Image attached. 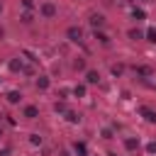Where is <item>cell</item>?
Wrapping results in <instances>:
<instances>
[{
  "label": "cell",
  "mask_w": 156,
  "mask_h": 156,
  "mask_svg": "<svg viewBox=\"0 0 156 156\" xmlns=\"http://www.w3.org/2000/svg\"><path fill=\"white\" fill-rule=\"evenodd\" d=\"M110 73H112V76L117 78V76H122V73H124V66H122V63H115V66L110 68Z\"/></svg>",
  "instance_id": "d6986e66"
},
{
  "label": "cell",
  "mask_w": 156,
  "mask_h": 156,
  "mask_svg": "<svg viewBox=\"0 0 156 156\" xmlns=\"http://www.w3.org/2000/svg\"><path fill=\"white\" fill-rule=\"evenodd\" d=\"M49 85H51L49 76H39V78H37V88H39V90H49Z\"/></svg>",
  "instance_id": "ba28073f"
},
{
  "label": "cell",
  "mask_w": 156,
  "mask_h": 156,
  "mask_svg": "<svg viewBox=\"0 0 156 156\" xmlns=\"http://www.w3.org/2000/svg\"><path fill=\"white\" fill-rule=\"evenodd\" d=\"M85 93H88V88H85L83 83H78V85L73 88V95H76V98H85Z\"/></svg>",
  "instance_id": "5bb4252c"
},
{
  "label": "cell",
  "mask_w": 156,
  "mask_h": 156,
  "mask_svg": "<svg viewBox=\"0 0 156 156\" xmlns=\"http://www.w3.org/2000/svg\"><path fill=\"white\" fill-rule=\"evenodd\" d=\"M22 7H24V10H32V7H34V0H22Z\"/></svg>",
  "instance_id": "d4e9b609"
},
{
  "label": "cell",
  "mask_w": 156,
  "mask_h": 156,
  "mask_svg": "<svg viewBox=\"0 0 156 156\" xmlns=\"http://www.w3.org/2000/svg\"><path fill=\"white\" fill-rule=\"evenodd\" d=\"M127 37H129L132 41H136V39H141V37H144V32H141V29H129V32H127Z\"/></svg>",
  "instance_id": "ac0fdd59"
},
{
  "label": "cell",
  "mask_w": 156,
  "mask_h": 156,
  "mask_svg": "<svg viewBox=\"0 0 156 156\" xmlns=\"http://www.w3.org/2000/svg\"><path fill=\"white\" fill-rule=\"evenodd\" d=\"M139 112L144 115V119H146L149 124H156V112H154V110H149V107H141Z\"/></svg>",
  "instance_id": "5b68a950"
},
{
  "label": "cell",
  "mask_w": 156,
  "mask_h": 156,
  "mask_svg": "<svg viewBox=\"0 0 156 156\" xmlns=\"http://www.w3.org/2000/svg\"><path fill=\"white\" fill-rule=\"evenodd\" d=\"M66 119H68L71 124H78V122H80V115L73 112V110H68V112H66Z\"/></svg>",
  "instance_id": "9a60e30c"
},
{
  "label": "cell",
  "mask_w": 156,
  "mask_h": 156,
  "mask_svg": "<svg viewBox=\"0 0 156 156\" xmlns=\"http://www.w3.org/2000/svg\"><path fill=\"white\" fill-rule=\"evenodd\" d=\"M132 17H134V20H146V12H144L141 7H132Z\"/></svg>",
  "instance_id": "e0dca14e"
},
{
  "label": "cell",
  "mask_w": 156,
  "mask_h": 156,
  "mask_svg": "<svg viewBox=\"0 0 156 156\" xmlns=\"http://www.w3.org/2000/svg\"><path fill=\"white\" fill-rule=\"evenodd\" d=\"M2 37H5V29H2V27H0V39H2Z\"/></svg>",
  "instance_id": "4316f807"
},
{
  "label": "cell",
  "mask_w": 156,
  "mask_h": 156,
  "mask_svg": "<svg viewBox=\"0 0 156 156\" xmlns=\"http://www.w3.org/2000/svg\"><path fill=\"white\" fill-rule=\"evenodd\" d=\"M66 37H68V41H73V44H80V41H83V29L73 24V27H68V29H66Z\"/></svg>",
  "instance_id": "6da1fadb"
},
{
  "label": "cell",
  "mask_w": 156,
  "mask_h": 156,
  "mask_svg": "<svg viewBox=\"0 0 156 156\" xmlns=\"http://www.w3.org/2000/svg\"><path fill=\"white\" fill-rule=\"evenodd\" d=\"M20 20H22L24 24H29V22L34 20V15H32V10H27V12H22V17H20Z\"/></svg>",
  "instance_id": "ffe728a7"
},
{
  "label": "cell",
  "mask_w": 156,
  "mask_h": 156,
  "mask_svg": "<svg viewBox=\"0 0 156 156\" xmlns=\"http://www.w3.org/2000/svg\"><path fill=\"white\" fill-rule=\"evenodd\" d=\"M144 37H146V41H151V44H156V27H149V29L144 32Z\"/></svg>",
  "instance_id": "2e32d148"
},
{
  "label": "cell",
  "mask_w": 156,
  "mask_h": 156,
  "mask_svg": "<svg viewBox=\"0 0 156 156\" xmlns=\"http://www.w3.org/2000/svg\"><path fill=\"white\" fill-rule=\"evenodd\" d=\"M139 2H151V0H139Z\"/></svg>",
  "instance_id": "83f0119b"
},
{
  "label": "cell",
  "mask_w": 156,
  "mask_h": 156,
  "mask_svg": "<svg viewBox=\"0 0 156 156\" xmlns=\"http://www.w3.org/2000/svg\"><path fill=\"white\" fill-rule=\"evenodd\" d=\"M73 68L76 71H85V58H76L73 61Z\"/></svg>",
  "instance_id": "44dd1931"
},
{
  "label": "cell",
  "mask_w": 156,
  "mask_h": 156,
  "mask_svg": "<svg viewBox=\"0 0 156 156\" xmlns=\"http://www.w3.org/2000/svg\"><path fill=\"white\" fill-rule=\"evenodd\" d=\"M146 154H156V141H149L146 144Z\"/></svg>",
  "instance_id": "cb8c5ba5"
},
{
  "label": "cell",
  "mask_w": 156,
  "mask_h": 156,
  "mask_svg": "<svg viewBox=\"0 0 156 156\" xmlns=\"http://www.w3.org/2000/svg\"><path fill=\"white\" fill-rule=\"evenodd\" d=\"M93 37H95L100 44H110V37H107L105 32H100V29H95V32H93Z\"/></svg>",
  "instance_id": "4fadbf2b"
},
{
  "label": "cell",
  "mask_w": 156,
  "mask_h": 156,
  "mask_svg": "<svg viewBox=\"0 0 156 156\" xmlns=\"http://www.w3.org/2000/svg\"><path fill=\"white\" fill-rule=\"evenodd\" d=\"M7 68L12 73H17V71H24V63H22V58H10L7 61Z\"/></svg>",
  "instance_id": "3957f363"
},
{
  "label": "cell",
  "mask_w": 156,
  "mask_h": 156,
  "mask_svg": "<svg viewBox=\"0 0 156 156\" xmlns=\"http://www.w3.org/2000/svg\"><path fill=\"white\" fill-rule=\"evenodd\" d=\"M0 80H2V78H0Z\"/></svg>",
  "instance_id": "1f68e13d"
},
{
  "label": "cell",
  "mask_w": 156,
  "mask_h": 156,
  "mask_svg": "<svg viewBox=\"0 0 156 156\" xmlns=\"http://www.w3.org/2000/svg\"><path fill=\"white\" fill-rule=\"evenodd\" d=\"M54 110H56V112H61V115H66V112H68V107H66L63 102H56V105H54Z\"/></svg>",
  "instance_id": "603a6c76"
},
{
  "label": "cell",
  "mask_w": 156,
  "mask_h": 156,
  "mask_svg": "<svg viewBox=\"0 0 156 156\" xmlns=\"http://www.w3.org/2000/svg\"><path fill=\"white\" fill-rule=\"evenodd\" d=\"M73 151H76L78 156H88V146H85L83 141H76V144H73Z\"/></svg>",
  "instance_id": "7c38bea8"
},
{
  "label": "cell",
  "mask_w": 156,
  "mask_h": 156,
  "mask_svg": "<svg viewBox=\"0 0 156 156\" xmlns=\"http://www.w3.org/2000/svg\"><path fill=\"white\" fill-rule=\"evenodd\" d=\"M24 117H27V119H37V117H39V107H37V105H27V107H24Z\"/></svg>",
  "instance_id": "277c9868"
},
{
  "label": "cell",
  "mask_w": 156,
  "mask_h": 156,
  "mask_svg": "<svg viewBox=\"0 0 156 156\" xmlns=\"http://www.w3.org/2000/svg\"><path fill=\"white\" fill-rule=\"evenodd\" d=\"M0 15H2V5H0Z\"/></svg>",
  "instance_id": "f1b7e54d"
},
{
  "label": "cell",
  "mask_w": 156,
  "mask_h": 156,
  "mask_svg": "<svg viewBox=\"0 0 156 156\" xmlns=\"http://www.w3.org/2000/svg\"><path fill=\"white\" fill-rule=\"evenodd\" d=\"M102 136H105V139H112V129L105 127V129H102Z\"/></svg>",
  "instance_id": "484cf974"
},
{
  "label": "cell",
  "mask_w": 156,
  "mask_h": 156,
  "mask_svg": "<svg viewBox=\"0 0 156 156\" xmlns=\"http://www.w3.org/2000/svg\"><path fill=\"white\" fill-rule=\"evenodd\" d=\"M39 12H41L44 17H56V5H54V2H44V5L39 7Z\"/></svg>",
  "instance_id": "7a4b0ae2"
},
{
  "label": "cell",
  "mask_w": 156,
  "mask_h": 156,
  "mask_svg": "<svg viewBox=\"0 0 156 156\" xmlns=\"http://www.w3.org/2000/svg\"><path fill=\"white\" fill-rule=\"evenodd\" d=\"M134 73H136V76H144V78H149L154 71H151L149 66H134Z\"/></svg>",
  "instance_id": "8fae6325"
},
{
  "label": "cell",
  "mask_w": 156,
  "mask_h": 156,
  "mask_svg": "<svg viewBox=\"0 0 156 156\" xmlns=\"http://www.w3.org/2000/svg\"><path fill=\"white\" fill-rule=\"evenodd\" d=\"M85 80L90 85H95V83H100V73L98 71H85Z\"/></svg>",
  "instance_id": "52a82bcc"
},
{
  "label": "cell",
  "mask_w": 156,
  "mask_h": 156,
  "mask_svg": "<svg viewBox=\"0 0 156 156\" xmlns=\"http://www.w3.org/2000/svg\"><path fill=\"white\" fill-rule=\"evenodd\" d=\"M20 100H22V93H20V90H10V93H7V102H10V105H17Z\"/></svg>",
  "instance_id": "9c48e42d"
},
{
  "label": "cell",
  "mask_w": 156,
  "mask_h": 156,
  "mask_svg": "<svg viewBox=\"0 0 156 156\" xmlns=\"http://www.w3.org/2000/svg\"><path fill=\"white\" fill-rule=\"evenodd\" d=\"M124 149H127V151H136V149H139V139H134V136L124 139Z\"/></svg>",
  "instance_id": "30bf717a"
},
{
  "label": "cell",
  "mask_w": 156,
  "mask_h": 156,
  "mask_svg": "<svg viewBox=\"0 0 156 156\" xmlns=\"http://www.w3.org/2000/svg\"><path fill=\"white\" fill-rule=\"evenodd\" d=\"M110 156H117V154H110Z\"/></svg>",
  "instance_id": "f546056e"
},
{
  "label": "cell",
  "mask_w": 156,
  "mask_h": 156,
  "mask_svg": "<svg viewBox=\"0 0 156 156\" xmlns=\"http://www.w3.org/2000/svg\"><path fill=\"white\" fill-rule=\"evenodd\" d=\"M0 136H2V129H0Z\"/></svg>",
  "instance_id": "4dcf8cb0"
},
{
  "label": "cell",
  "mask_w": 156,
  "mask_h": 156,
  "mask_svg": "<svg viewBox=\"0 0 156 156\" xmlns=\"http://www.w3.org/2000/svg\"><path fill=\"white\" fill-rule=\"evenodd\" d=\"M102 24H105V17L102 15H90V27L93 29H100Z\"/></svg>",
  "instance_id": "8992f818"
},
{
  "label": "cell",
  "mask_w": 156,
  "mask_h": 156,
  "mask_svg": "<svg viewBox=\"0 0 156 156\" xmlns=\"http://www.w3.org/2000/svg\"><path fill=\"white\" fill-rule=\"evenodd\" d=\"M29 144L32 146H41V136L39 134H29Z\"/></svg>",
  "instance_id": "7402d4cb"
}]
</instances>
